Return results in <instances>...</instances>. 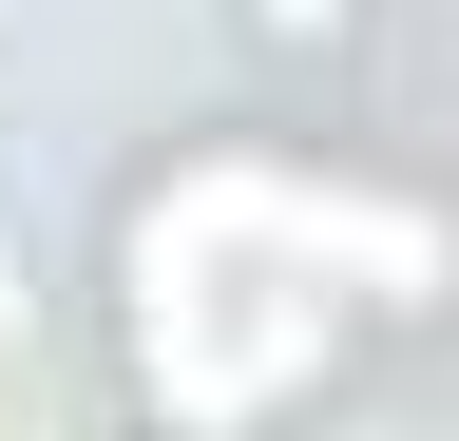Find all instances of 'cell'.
Wrapping results in <instances>:
<instances>
[{"instance_id": "cell-1", "label": "cell", "mask_w": 459, "mask_h": 441, "mask_svg": "<svg viewBox=\"0 0 459 441\" xmlns=\"http://www.w3.org/2000/svg\"><path fill=\"white\" fill-rule=\"evenodd\" d=\"M230 39H249L268 77H325L344 39H364V0H230Z\"/></svg>"}]
</instances>
